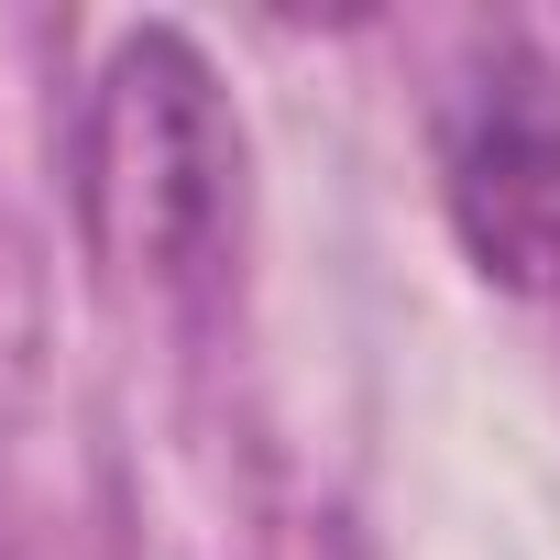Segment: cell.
<instances>
[{
    "label": "cell",
    "mask_w": 560,
    "mask_h": 560,
    "mask_svg": "<svg viewBox=\"0 0 560 560\" xmlns=\"http://www.w3.org/2000/svg\"><path fill=\"white\" fill-rule=\"evenodd\" d=\"M242 198H253V154L220 67L176 23L121 34L78 121V220L110 287L165 308L220 298L242 264Z\"/></svg>",
    "instance_id": "1"
},
{
    "label": "cell",
    "mask_w": 560,
    "mask_h": 560,
    "mask_svg": "<svg viewBox=\"0 0 560 560\" xmlns=\"http://www.w3.org/2000/svg\"><path fill=\"white\" fill-rule=\"evenodd\" d=\"M440 198L483 287L560 298V100L538 78L472 89L440 143Z\"/></svg>",
    "instance_id": "2"
}]
</instances>
